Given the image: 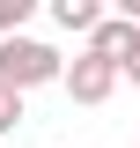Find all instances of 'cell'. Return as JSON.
<instances>
[{
    "label": "cell",
    "instance_id": "cell-1",
    "mask_svg": "<svg viewBox=\"0 0 140 148\" xmlns=\"http://www.w3.org/2000/svg\"><path fill=\"white\" fill-rule=\"evenodd\" d=\"M59 74H67V59L52 52V45H44V37H7V45H0V89H44V82H59Z\"/></svg>",
    "mask_w": 140,
    "mask_h": 148
},
{
    "label": "cell",
    "instance_id": "cell-2",
    "mask_svg": "<svg viewBox=\"0 0 140 148\" xmlns=\"http://www.w3.org/2000/svg\"><path fill=\"white\" fill-rule=\"evenodd\" d=\"M59 82H67V96H74V104H103V96L118 89V67H111V59H88V52H81L67 74H59Z\"/></svg>",
    "mask_w": 140,
    "mask_h": 148
},
{
    "label": "cell",
    "instance_id": "cell-3",
    "mask_svg": "<svg viewBox=\"0 0 140 148\" xmlns=\"http://www.w3.org/2000/svg\"><path fill=\"white\" fill-rule=\"evenodd\" d=\"M125 37H133V22H125V15H103L96 30H88V59H111V67H118Z\"/></svg>",
    "mask_w": 140,
    "mask_h": 148
},
{
    "label": "cell",
    "instance_id": "cell-4",
    "mask_svg": "<svg viewBox=\"0 0 140 148\" xmlns=\"http://www.w3.org/2000/svg\"><path fill=\"white\" fill-rule=\"evenodd\" d=\"M52 22H59L67 37H88L96 22H103V8H96V0H52Z\"/></svg>",
    "mask_w": 140,
    "mask_h": 148
},
{
    "label": "cell",
    "instance_id": "cell-5",
    "mask_svg": "<svg viewBox=\"0 0 140 148\" xmlns=\"http://www.w3.org/2000/svg\"><path fill=\"white\" fill-rule=\"evenodd\" d=\"M22 22H30V0H0V45L22 37Z\"/></svg>",
    "mask_w": 140,
    "mask_h": 148
},
{
    "label": "cell",
    "instance_id": "cell-6",
    "mask_svg": "<svg viewBox=\"0 0 140 148\" xmlns=\"http://www.w3.org/2000/svg\"><path fill=\"white\" fill-rule=\"evenodd\" d=\"M118 82H133V89H140V30L125 37V52H118Z\"/></svg>",
    "mask_w": 140,
    "mask_h": 148
},
{
    "label": "cell",
    "instance_id": "cell-7",
    "mask_svg": "<svg viewBox=\"0 0 140 148\" xmlns=\"http://www.w3.org/2000/svg\"><path fill=\"white\" fill-rule=\"evenodd\" d=\"M15 126H22V96H15V89H0V133H15Z\"/></svg>",
    "mask_w": 140,
    "mask_h": 148
}]
</instances>
